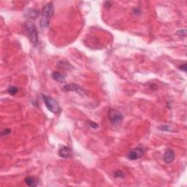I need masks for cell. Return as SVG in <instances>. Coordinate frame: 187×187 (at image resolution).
Wrapping results in <instances>:
<instances>
[{
	"label": "cell",
	"mask_w": 187,
	"mask_h": 187,
	"mask_svg": "<svg viewBox=\"0 0 187 187\" xmlns=\"http://www.w3.org/2000/svg\"><path fill=\"white\" fill-rule=\"evenodd\" d=\"M19 91V89L16 86H10L9 88L8 89V92L10 94V95H15Z\"/></svg>",
	"instance_id": "cell-11"
},
{
	"label": "cell",
	"mask_w": 187,
	"mask_h": 187,
	"mask_svg": "<svg viewBox=\"0 0 187 187\" xmlns=\"http://www.w3.org/2000/svg\"><path fill=\"white\" fill-rule=\"evenodd\" d=\"M107 116L110 122L113 125L119 124L124 119L123 115L119 110L115 109H110L107 112Z\"/></svg>",
	"instance_id": "cell-4"
},
{
	"label": "cell",
	"mask_w": 187,
	"mask_h": 187,
	"mask_svg": "<svg viewBox=\"0 0 187 187\" xmlns=\"http://www.w3.org/2000/svg\"><path fill=\"white\" fill-rule=\"evenodd\" d=\"M144 155V150L142 148H135L129 151L127 154V158L129 160L135 161L141 159Z\"/></svg>",
	"instance_id": "cell-5"
},
{
	"label": "cell",
	"mask_w": 187,
	"mask_h": 187,
	"mask_svg": "<svg viewBox=\"0 0 187 187\" xmlns=\"http://www.w3.org/2000/svg\"><path fill=\"white\" fill-rule=\"evenodd\" d=\"M25 28L28 34L29 38L31 44L34 46H37L38 44V31L37 27L33 23L27 22L25 24Z\"/></svg>",
	"instance_id": "cell-2"
},
{
	"label": "cell",
	"mask_w": 187,
	"mask_h": 187,
	"mask_svg": "<svg viewBox=\"0 0 187 187\" xmlns=\"http://www.w3.org/2000/svg\"><path fill=\"white\" fill-rule=\"evenodd\" d=\"M179 69L181 70H182V71L186 72V64H181V65L179 67Z\"/></svg>",
	"instance_id": "cell-16"
},
{
	"label": "cell",
	"mask_w": 187,
	"mask_h": 187,
	"mask_svg": "<svg viewBox=\"0 0 187 187\" xmlns=\"http://www.w3.org/2000/svg\"><path fill=\"white\" fill-rule=\"evenodd\" d=\"M11 132V130L10 129H5L2 132V136H5V135H10Z\"/></svg>",
	"instance_id": "cell-14"
},
{
	"label": "cell",
	"mask_w": 187,
	"mask_h": 187,
	"mask_svg": "<svg viewBox=\"0 0 187 187\" xmlns=\"http://www.w3.org/2000/svg\"><path fill=\"white\" fill-rule=\"evenodd\" d=\"M52 77L56 80V81L58 82H63L65 79V76L64 75H63L62 73H60V72H54L52 74Z\"/></svg>",
	"instance_id": "cell-9"
},
{
	"label": "cell",
	"mask_w": 187,
	"mask_h": 187,
	"mask_svg": "<svg viewBox=\"0 0 187 187\" xmlns=\"http://www.w3.org/2000/svg\"><path fill=\"white\" fill-rule=\"evenodd\" d=\"M104 5H105V8H109L111 7L112 4H111V2H105L104 3Z\"/></svg>",
	"instance_id": "cell-17"
},
{
	"label": "cell",
	"mask_w": 187,
	"mask_h": 187,
	"mask_svg": "<svg viewBox=\"0 0 187 187\" xmlns=\"http://www.w3.org/2000/svg\"><path fill=\"white\" fill-rule=\"evenodd\" d=\"M54 4L52 2H49L44 6L40 21V25L42 29L48 28L49 27L51 17L54 15Z\"/></svg>",
	"instance_id": "cell-1"
},
{
	"label": "cell",
	"mask_w": 187,
	"mask_h": 187,
	"mask_svg": "<svg viewBox=\"0 0 187 187\" xmlns=\"http://www.w3.org/2000/svg\"><path fill=\"white\" fill-rule=\"evenodd\" d=\"M175 159V153L172 149H167L164 155V161L166 164H170Z\"/></svg>",
	"instance_id": "cell-6"
},
{
	"label": "cell",
	"mask_w": 187,
	"mask_h": 187,
	"mask_svg": "<svg viewBox=\"0 0 187 187\" xmlns=\"http://www.w3.org/2000/svg\"><path fill=\"white\" fill-rule=\"evenodd\" d=\"M80 90H83L80 86L75 83H70L63 86L62 91H78Z\"/></svg>",
	"instance_id": "cell-7"
},
{
	"label": "cell",
	"mask_w": 187,
	"mask_h": 187,
	"mask_svg": "<svg viewBox=\"0 0 187 187\" xmlns=\"http://www.w3.org/2000/svg\"><path fill=\"white\" fill-rule=\"evenodd\" d=\"M43 100L44 101L45 105L46 107L48 109L49 111H51L53 113H59L60 112V107L59 103L56 101L52 97H49V96H46L43 94Z\"/></svg>",
	"instance_id": "cell-3"
},
{
	"label": "cell",
	"mask_w": 187,
	"mask_h": 187,
	"mask_svg": "<svg viewBox=\"0 0 187 187\" xmlns=\"http://www.w3.org/2000/svg\"><path fill=\"white\" fill-rule=\"evenodd\" d=\"M29 12V17H31V15H33V18H37V17L38 16L39 13L38 11L34 9H30Z\"/></svg>",
	"instance_id": "cell-13"
},
{
	"label": "cell",
	"mask_w": 187,
	"mask_h": 187,
	"mask_svg": "<svg viewBox=\"0 0 187 187\" xmlns=\"http://www.w3.org/2000/svg\"><path fill=\"white\" fill-rule=\"evenodd\" d=\"M89 125H90V126L91 128H93V129H97V128L99 127V125L97 124H96L95 122H91V121H89Z\"/></svg>",
	"instance_id": "cell-15"
},
{
	"label": "cell",
	"mask_w": 187,
	"mask_h": 187,
	"mask_svg": "<svg viewBox=\"0 0 187 187\" xmlns=\"http://www.w3.org/2000/svg\"><path fill=\"white\" fill-rule=\"evenodd\" d=\"M72 154V151L71 149H69L67 146H62L61 149L59 151V155L61 157L64 158V159H67L70 156H71Z\"/></svg>",
	"instance_id": "cell-8"
},
{
	"label": "cell",
	"mask_w": 187,
	"mask_h": 187,
	"mask_svg": "<svg viewBox=\"0 0 187 187\" xmlns=\"http://www.w3.org/2000/svg\"><path fill=\"white\" fill-rule=\"evenodd\" d=\"M113 175H114V177L115 178H123L125 177V174L124 173V172H122L121 170H116L114 172V173H113Z\"/></svg>",
	"instance_id": "cell-12"
},
{
	"label": "cell",
	"mask_w": 187,
	"mask_h": 187,
	"mask_svg": "<svg viewBox=\"0 0 187 187\" xmlns=\"http://www.w3.org/2000/svg\"><path fill=\"white\" fill-rule=\"evenodd\" d=\"M24 181H25L26 184H27V186H32V187L37 186V182H38V181H37L36 178H34V177H31V176L27 177V178H25V180H24Z\"/></svg>",
	"instance_id": "cell-10"
}]
</instances>
